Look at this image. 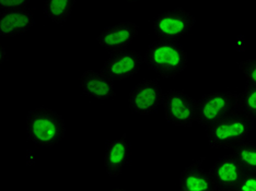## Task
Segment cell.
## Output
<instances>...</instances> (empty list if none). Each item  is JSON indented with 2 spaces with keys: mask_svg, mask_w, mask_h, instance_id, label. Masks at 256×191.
Listing matches in <instances>:
<instances>
[{
  "mask_svg": "<svg viewBox=\"0 0 256 191\" xmlns=\"http://www.w3.org/2000/svg\"><path fill=\"white\" fill-rule=\"evenodd\" d=\"M254 128V120L240 109L218 123L207 127L209 146L214 149H231L246 142Z\"/></svg>",
  "mask_w": 256,
  "mask_h": 191,
  "instance_id": "6da1fadb",
  "label": "cell"
},
{
  "mask_svg": "<svg viewBox=\"0 0 256 191\" xmlns=\"http://www.w3.org/2000/svg\"><path fill=\"white\" fill-rule=\"evenodd\" d=\"M66 135L65 121L50 108L33 109L26 116V136L36 146L53 148Z\"/></svg>",
  "mask_w": 256,
  "mask_h": 191,
  "instance_id": "7a4b0ae2",
  "label": "cell"
},
{
  "mask_svg": "<svg viewBox=\"0 0 256 191\" xmlns=\"http://www.w3.org/2000/svg\"><path fill=\"white\" fill-rule=\"evenodd\" d=\"M151 70L162 78H176L188 67V53L178 42L156 40L144 58Z\"/></svg>",
  "mask_w": 256,
  "mask_h": 191,
  "instance_id": "3957f363",
  "label": "cell"
},
{
  "mask_svg": "<svg viewBox=\"0 0 256 191\" xmlns=\"http://www.w3.org/2000/svg\"><path fill=\"white\" fill-rule=\"evenodd\" d=\"M238 109V95L232 92H212L197 101L196 123L209 127Z\"/></svg>",
  "mask_w": 256,
  "mask_h": 191,
  "instance_id": "277c9868",
  "label": "cell"
},
{
  "mask_svg": "<svg viewBox=\"0 0 256 191\" xmlns=\"http://www.w3.org/2000/svg\"><path fill=\"white\" fill-rule=\"evenodd\" d=\"M195 18L182 8L160 13L154 21V32L160 40L178 42L193 30Z\"/></svg>",
  "mask_w": 256,
  "mask_h": 191,
  "instance_id": "5b68a950",
  "label": "cell"
},
{
  "mask_svg": "<svg viewBox=\"0 0 256 191\" xmlns=\"http://www.w3.org/2000/svg\"><path fill=\"white\" fill-rule=\"evenodd\" d=\"M166 119L180 127H192L197 119V101L182 91L172 90L164 94Z\"/></svg>",
  "mask_w": 256,
  "mask_h": 191,
  "instance_id": "8992f818",
  "label": "cell"
},
{
  "mask_svg": "<svg viewBox=\"0 0 256 191\" xmlns=\"http://www.w3.org/2000/svg\"><path fill=\"white\" fill-rule=\"evenodd\" d=\"M164 93L156 80H144L130 93V108L139 115L154 114L164 104Z\"/></svg>",
  "mask_w": 256,
  "mask_h": 191,
  "instance_id": "52a82bcc",
  "label": "cell"
},
{
  "mask_svg": "<svg viewBox=\"0 0 256 191\" xmlns=\"http://www.w3.org/2000/svg\"><path fill=\"white\" fill-rule=\"evenodd\" d=\"M208 172L214 188L224 191H234L248 173L234 154L221 156Z\"/></svg>",
  "mask_w": 256,
  "mask_h": 191,
  "instance_id": "ba28073f",
  "label": "cell"
},
{
  "mask_svg": "<svg viewBox=\"0 0 256 191\" xmlns=\"http://www.w3.org/2000/svg\"><path fill=\"white\" fill-rule=\"evenodd\" d=\"M144 61L142 54L137 50L120 51L108 58L101 72L113 81L130 79L140 70Z\"/></svg>",
  "mask_w": 256,
  "mask_h": 191,
  "instance_id": "9c48e42d",
  "label": "cell"
},
{
  "mask_svg": "<svg viewBox=\"0 0 256 191\" xmlns=\"http://www.w3.org/2000/svg\"><path fill=\"white\" fill-rule=\"evenodd\" d=\"M139 28L134 22H120L118 24L104 28L96 42L108 53H120L127 49L128 46L138 35Z\"/></svg>",
  "mask_w": 256,
  "mask_h": 191,
  "instance_id": "30bf717a",
  "label": "cell"
},
{
  "mask_svg": "<svg viewBox=\"0 0 256 191\" xmlns=\"http://www.w3.org/2000/svg\"><path fill=\"white\" fill-rule=\"evenodd\" d=\"M130 163V144L127 136H122L116 140L106 143L104 153V169L110 177H118L126 166Z\"/></svg>",
  "mask_w": 256,
  "mask_h": 191,
  "instance_id": "8fae6325",
  "label": "cell"
},
{
  "mask_svg": "<svg viewBox=\"0 0 256 191\" xmlns=\"http://www.w3.org/2000/svg\"><path fill=\"white\" fill-rule=\"evenodd\" d=\"M80 88L84 96L106 101L115 97L114 81L104 76L102 72L86 70L80 80Z\"/></svg>",
  "mask_w": 256,
  "mask_h": 191,
  "instance_id": "7c38bea8",
  "label": "cell"
},
{
  "mask_svg": "<svg viewBox=\"0 0 256 191\" xmlns=\"http://www.w3.org/2000/svg\"><path fill=\"white\" fill-rule=\"evenodd\" d=\"M34 25V15L26 8L2 11L0 14V35L14 37L26 33Z\"/></svg>",
  "mask_w": 256,
  "mask_h": 191,
  "instance_id": "4fadbf2b",
  "label": "cell"
},
{
  "mask_svg": "<svg viewBox=\"0 0 256 191\" xmlns=\"http://www.w3.org/2000/svg\"><path fill=\"white\" fill-rule=\"evenodd\" d=\"M205 158H200L182 172L180 177V191H212L214 189L208 171L202 169Z\"/></svg>",
  "mask_w": 256,
  "mask_h": 191,
  "instance_id": "5bb4252c",
  "label": "cell"
},
{
  "mask_svg": "<svg viewBox=\"0 0 256 191\" xmlns=\"http://www.w3.org/2000/svg\"><path fill=\"white\" fill-rule=\"evenodd\" d=\"M74 0H52L44 4V13L57 24L66 22L70 18Z\"/></svg>",
  "mask_w": 256,
  "mask_h": 191,
  "instance_id": "9a60e30c",
  "label": "cell"
},
{
  "mask_svg": "<svg viewBox=\"0 0 256 191\" xmlns=\"http://www.w3.org/2000/svg\"><path fill=\"white\" fill-rule=\"evenodd\" d=\"M232 154L248 172H256V143L244 142L236 147Z\"/></svg>",
  "mask_w": 256,
  "mask_h": 191,
  "instance_id": "2e32d148",
  "label": "cell"
},
{
  "mask_svg": "<svg viewBox=\"0 0 256 191\" xmlns=\"http://www.w3.org/2000/svg\"><path fill=\"white\" fill-rule=\"evenodd\" d=\"M238 108L256 121V88H248L238 95Z\"/></svg>",
  "mask_w": 256,
  "mask_h": 191,
  "instance_id": "e0dca14e",
  "label": "cell"
},
{
  "mask_svg": "<svg viewBox=\"0 0 256 191\" xmlns=\"http://www.w3.org/2000/svg\"><path fill=\"white\" fill-rule=\"evenodd\" d=\"M240 68L246 78V86L256 88V58L242 61Z\"/></svg>",
  "mask_w": 256,
  "mask_h": 191,
  "instance_id": "ac0fdd59",
  "label": "cell"
},
{
  "mask_svg": "<svg viewBox=\"0 0 256 191\" xmlns=\"http://www.w3.org/2000/svg\"><path fill=\"white\" fill-rule=\"evenodd\" d=\"M234 191H256V172H248Z\"/></svg>",
  "mask_w": 256,
  "mask_h": 191,
  "instance_id": "d6986e66",
  "label": "cell"
},
{
  "mask_svg": "<svg viewBox=\"0 0 256 191\" xmlns=\"http://www.w3.org/2000/svg\"><path fill=\"white\" fill-rule=\"evenodd\" d=\"M28 1L26 0H11V1H2L0 2V7L4 11L9 10H18V9H24Z\"/></svg>",
  "mask_w": 256,
  "mask_h": 191,
  "instance_id": "ffe728a7",
  "label": "cell"
},
{
  "mask_svg": "<svg viewBox=\"0 0 256 191\" xmlns=\"http://www.w3.org/2000/svg\"><path fill=\"white\" fill-rule=\"evenodd\" d=\"M112 191H126L125 189H122V188H116V189H113Z\"/></svg>",
  "mask_w": 256,
  "mask_h": 191,
  "instance_id": "44dd1931",
  "label": "cell"
},
{
  "mask_svg": "<svg viewBox=\"0 0 256 191\" xmlns=\"http://www.w3.org/2000/svg\"><path fill=\"white\" fill-rule=\"evenodd\" d=\"M212 191H224V190H220V189H218V188H214V189H212Z\"/></svg>",
  "mask_w": 256,
  "mask_h": 191,
  "instance_id": "7402d4cb",
  "label": "cell"
}]
</instances>
